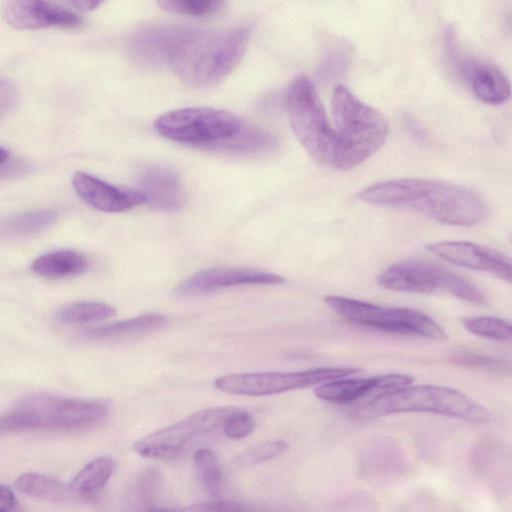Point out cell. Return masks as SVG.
<instances>
[{"instance_id": "8fae6325", "label": "cell", "mask_w": 512, "mask_h": 512, "mask_svg": "<svg viewBox=\"0 0 512 512\" xmlns=\"http://www.w3.org/2000/svg\"><path fill=\"white\" fill-rule=\"evenodd\" d=\"M235 407H212L163 427L133 444L138 455L160 460L177 457L196 438L222 429Z\"/></svg>"}, {"instance_id": "8d00e7d4", "label": "cell", "mask_w": 512, "mask_h": 512, "mask_svg": "<svg viewBox=\"0 0 512 512\" xmlns=\"http://www.w3.org/2000/svg\"><path fill=\"white\" fill-rule=\"evenodd\" d=\"M9 158V154L8 152L3 149L2 147H0V165L5 163Z\"/></svg>"}, {"instance_id": "cb8c5ba5", "label": "cell", "mask_w": 512, "mask_h": 512, "mask_svg": "<svg viewBox=\"0 0 512 512\" xmlns=\"http://www.w3.org/2000/svg\"><path fill=\"white\" fill-rule=\"evenodd\" d=\"M18 491L52 502L72 500L69 484L34 472L21 474L15 481Z\"/></svg>"}, {"instance_id": "d4e9b609", "label": "cell", "mask_w": 512, "mask_h": 512, "mask_svg": "<svg viewBox=\"0 0 512 512\" xmlns=\"http://www.w3.org/2000/svg\"><path fill=\"white\" fill-rule=\"evenodd\" d=\"M275 144V138L269 133L254 127L242 126L237 134L215 145L219 150L255 153L270 150Z\"/></svg>"}, {"instance_id": "2e32d148", "label": "cell", "mask_w": 512, "mask_h": 512, "mask_svg": "<svg viewBox=\"0 0 512 512\" xmlns=\"http://www.w3.org/2000/svg\"><path fill=\"white\" fill-rule=\"evenodd\" d=\"M1 12L8 25L21 30L71 29L83 23L74 11L47 1H5Z\"/></svg>"}, {"instance_id": "484cf974", "label": "cell", "mask_w": 512, "mask_h": 512, "mask_svg": "<svg viewBox=\"0 0 512 512\" xmlns=\"http://www.w3.org/2000/svg\"><path fill=\"white\" fill-rule=\"evenodd\" d=\"M113 306L99 301H80L62 308L58 319L67 324L100 322L116 315Z\"/></svg>"}, {"instance_id": "9c48e42d", "label": "cell", "mask_w": 512, "mask_h": 512, "mask_svg": "<svg viewBox=\"0 0 512 512\" xmlns=\"http://www.w3.org/2000/svg\"><path fill=\"white\" fill-rule=\"evenodd\" d=\"M242 126L241 120L234 114L209 107L169 111L159 116L154 123L155 130L167 139L208 145L231 138Z\"/></svg>"}, {"instance_id": "4dcf8cb0", "label": "cell", "mask_w": 512, "mask_h": 512, "mask_svg": "<svg viewBox=\"0 0 512 512\" xmlns=\"http://www.w3.org/2000/svg\"><path fill=\"white\" fill-rule=\"evenodd\" d=\"M255 426V419L249 412L235 407L225 420L222 431L230 439H243L254 431Z\"/></svg>"}, {"instance_id": "d6a6232c", "label": "cell", "mask_w": 512, "mask_h": 512, "mask_svg": "<svg viewBox=\"0 0 512 512\" xmlns=\"http://www.w3.org/2000/svg\"><path fill=\"white\" fill-rule=\"evenodd\" d=\"M178 512H246L245 507L231 501H210L177 509Z\"/></svg>"}, {"instance_id": "44dd1931", "label": "cell", "mask_w": 512, "mask_h": 512, "mask_svg": "<svg viewBox=\"0 0 512 512\" xmlns=\"http://www.w3.org/2000/svg\"><path fill=\"white\" fill-rule=\"evenodd\" d=\"M116 469V461L110 456H101L86 464L69 483L72 499L95 502Z\"/></svg>"}, {"instance_id": "7c38bea8", "label": "cell", "mask_w": 512, "mask_h": 512, "mask_svg": "<svg viewBox=\"0 0 512 512\" xmlns=\"http://www.w3.org/2000/svg\"><path fill=\"white\" fill-rule=\"evenodd\" d=\"M445 49L452 65L466 79L473 94L480 101L499 105L510 98L511 86L504 72L493 64L473 60L463 55L453 27L446 31Z\"/></svg>"}, {"instance_id": "4fadbf2b", "label": "cell", "mask_w": 512, "mask_h": 512, "mask_svg": "<svg viewBox=\"0 0 512 512\" xmlns=\"http://www.w3.org/2000/svg\"><path fill=\"white\" fill-rule=\"evenodd\" d=\"M285 283L281 275L267 271L217 267L199 271L180 282L174 289L173 295L187 298L209 294L220 289L241 285H280Z\"/></svg>"}, {"instance_id": "836d02e7", "label": "cell", "mask_w": 512, "mask_h": 512, "mask_svg": "<svg viewBox=\"0 0 512 512\" xmlns=\"http://www.w3.org/2000/svg\"><path fill=\"white\" fill-rule=\"evenodd\" d=\"M16 99L17 92L14 85L5 79H0V118L14 107Z\"/></svg>"}, {"instance_id": "6da1fadb", "label": "cell", "mask_w": 512, "mask_h": 512, "mask_svg": "<svg viewBox=\"0 0 512 512\" xmlns=\"http://www.w3.org/2000/svg\"><path fill=\"white\" fill-rule=\"evenodd\" d=\"M357 197L372 205L410 210L449 225L471 226L487 214L484 201L473 190L433 179L381 181L362 189Z\"/></svg>"}, {"instance_id": "5bb4252c", "label": "cell", "mask_w": 512, "mask_h": 512, "mask_svg": "<svg viewBox=\"0 0 512 512\" xmlns=\"http://www.w3.org/2000/svg\"><path fill=\"white\" fill-rule=\"evenodd\" d=\"M413 378L403 374H385L361 379H335L318 385L314 394L321 400L359 406L391 391L409 386Z\"/></svg>"}, {"instance_id": "603a6c76", "label": "cell", "mask_w": 512, "mask_h": 512, "mask_svg": "<svg viewBox=\"0 0 512 512\" xmlns=\"http://www.w3.org/2000/svg\"><path fill=\"white\" fill-rule=\"evenodd\" d=\"M57 220L52 209H35L0 218V240L22 239L42 233Z\"/></svg>"}, {"instance_id": "ac0fdd59", "label": "cell", "mask_w": 512, "mask_h": 512, "mask_svg": "<svg viewBox=\"0 0 512 512\" xmlns=\"http://www.w3.org/2000/svg\"><path fill=\"white\" fill-rule=\"evenodd\" d=\"M138 183L144 202L155 209L174 211L185 203L181 182L170 168L149 165L141 170Z\"/></svg>"}, {"instance_id": "5b68a950", "label": "cell", "mask_w": 512, "mask_h": 512, "mask_svg": "<svg viewBox=\"0 0 512 512\" xmlns=\"http://www.w3.org/2000/svg\"><path fill=\"white\" fill-rule=\"evenodd\" d=\"M108 406L101 401L51 394L24 397L9 413L0 416V434L29 430H78L101 422Z\"/></svg>"}, {"instance_id": "30bf717a", "label": "cell", "mask_w": 512, "mask_h": 512, "mask_svg": "<svg viewBox=\"0 0 512 512\" xmlns=\"http://www.w3.org/2000/svg\"><path fill=\"white\" fill-rule=\"evenodd\" d=\"M358 371L355 368L324 367L297 372L235 373L217 378L214 386L229 394L267 396L315 386Z\"/></svg>"}, {"instance_id": "7402d4cb", "label": "cell", "mask_w": 512, "mask_h": 512, "mask_svg": "<svg viewBox=\"0 0 512 512\" xmlns=\"http://www.w3.org/2000/svg\"><path fill=\"white\" fill-rule=\"evenodd\" d=\"M89 268L85 255L74 250L52 251L36 258L31 271L45 279L58 280L83 274Z\"/></svg>"}, {"instance_id": "3957f363", "label": "cell", "mask_w": 512, "mask_h": 512, "mask_svg": "<svg viewBox=\"0 0 512 512\" xmlns=\"http://www.w3.org/2000/svg\"><path fill=\"white\" fill-rule=\"evenodd\" d=\"M331 112L336 137L333 168H354L385 143L389 127L384 115L343 85L332 92Z\"/></svg>"}, {"instance_id": "1f68e13d", "label": "cell", "mask_w": 512, "mask_h": 512, "mask_svg": "<svg viewBox=\"0 0 512 512\" xmlns=\"http://www.w3.org/2000/svg\"><path fill=\"white\" fill-rule=\"evenodd\" d=\"M455 362L460 365L485 369L493 372H503L506 370L507 365L499 360L486 355L475 354L471 352H458L453 356Z\"/></svg>"}, {"instance_id": "4316f807", "label": "cell", "mask_w": 512, "mask_h": 512, "mask_svg": "<svg viewBox=\"0 0 512 512\" xmlns=\"http://www.w3.org/2000/svg\"><path fill=\"white\" fill-rule=\"evenodd\" d=\"M196 471L205 489L217 496L222 482V469L218 455L209 448H200L194 453Z\"/></svg>"}, {"instance_id": "9a60e30c", "label": "cell", "mask_w": 512, "mask_h": 512, "mask_svg": "<svg viewBox=\"0 0 512 512\" xmlns=\"http://www.w3.org/2000/svg\"><path fill=\"white\" fill-rule=\"evenodd\" d=\"M427 248L450 263L490 272L511 283V259L501 251L468 241H440L429 244Z\"/></svg>"}, {"instance_id": "e0dca14e", "label": "cell", "mask_w": 512, "mask_h": 512, "mask_svg": "<svg viewBox=\"0 0 512 512\" xmlns=\"http://www.w3.org/2000/svg\"><path fill=\"white\" fill-rule=\"evenodd\" d=\"M72 186L85 203L103 212H124L144 203L139 191L119 188L81 171L73 174Z\"/></svg>"}, {"instance_id": "8992f818", "label": "cell", "mask_w": 512, "mask_h": 512, "mask_svg": "<svg viewBox=\"0 0 512 512\" xmlns=\"http://www.w3.org/2000/svg\"><path fill=\"white\" fill-rule=\"evenodd\" d=\"M287 111L292 130L309 156L332 167L335 132L315 86L306 76L295 78L289 85Z\"/></svg>"}, {"instance_id": "74e56055", "label": "cell", "mask_w": 512, "mask_h": 512, "mask_svg": "<svg viewBox=\"0 0 512 512\" xmlns=\"http://www.w3.org/2000/svg\"><path fill=\"white\" fill-rule=\"evenodd\" d=\"M147 512H178L177 509H173V508H154V509H151Z\"/></svg>"}, {"instance_id": "ffe728a7", "label": "cell", "mask_w": 512, "mask_h": 512, "mask_svg": "<svg viewBox=\"0 0 512 512\" xmlns=\"http://www.w3.org/2000/svg\"><path fill=\"white\" fill-rule=\"evenodd\" d=\"M169 318L161 313L150 312L126 320L96 326L82 331L89 340L111 341L134 338L159 331L167 326Z\"/></svg>"}, {"instance_id": "f546056e", "label": "cell", "mask_w": 512, "mask_h": 512, "mask_svg": "<svg viewBox=\"0 0 512 512\" xmlns=\"http://www.w3.org/2000/svg\"><path fill=\"white\" fill-rule=\"evenodd\" d=\"M157 4L161 9L170 13L202 17L218 12L224 2L214 0H161Z\"/></svg>"}, {"instance_id": "83f0119b", "label": "cell", "mask_w": 512, "mask_h": 512, "mask_svg": "<svg viewBox=\"0 0 512 512\" xmlns=\"http://www.w3.org/2000/svg\"><path fill=\"white\" fill-rule=\"evenodd\" d=\"M461 322L466 330L479 337L497 341L511 340V324L505 319L477 316L462 318Z\"/></svg>"}, {"instance_id": "277c9868", "label": "cell", "mask_w": 512, "mask_h": 512, "mask_svg": "<svg viewBox=\"0 0 512 512\" xmlns=\"http://www.w3.org/2000/svg\"><path fill=\"white\" fill-rule=\"evenodd\" d=\"M407 412L434 413L474 423H487L492 419L488 409L464 393L437 385H409L382 394L352 407L350 415L365 421Z\"/></svg>"}, {"instance_id": "d590c367", "label": "cell", "mask_w": 512, "mask_h": 512, "mask_svg": "<svg viewBox=\"0 0 512 512\" xmlns=\"http://www.w3.org/2000/svg\"><path fill=\"white\" fill-rule=\"evenodd\" d=\"M70 4L82 11H90V10H94L95 8L100 6L102 4V2L84 0V1H73Z\"/></svg>"}, {"instance_id": "7a4b0ae2", "label": "cell", "mask_w": 512, "mask_h": 512, "mask_svg": "<svg viewBox=\"0 0 512 512\" xmlns=\"http://www.w3.org/2000/svg\"><path fill=\"white\" fill-rule=\"evenodd\" d=\"M250 38L247 26L217 29L182 27L167 65L186 84L212 87L241 61Z\"/></svg>"}, {"instance_id": "e575fe53", "label": "cell", "mask_w": 512, "mask_h": 512, "mask_svg": "<svg viewBox=\"0 0 512 512\" xmlns=\"http://www.w3.org/2000/svg\"><path fill=\"white\" fill-rule=\"evenodd\" d=\"M0 512H19L18 501L10 487L0 484Z\"/></svg>"}, {"instance_id": "52a82bcc", "label": "cell", "mask_w": 512, "mask_h": 512, "mask_svg": "<svg viewBox=\"0 0 512 512\" xmlns=\"http://www.w3.org/2000/svg\"><path fill=\"white\" fill-rule=\"evenodd\" d=\"M323 300L333 312L358 325L433 340L447 338L445 330L435 320L414 309L384 307L335 295H326Z\"/></svg>"}, {"instance_id": "ba28073f", "label": "cell", "mask_w": 512, "mask_h": 512, "mask_svg": "<svg viewBox=\"0 0 512 512\" xmlns=\"http://www.w3.org/2000/svg\"><path fill=\"white\" fill-rule=\"evenodd\" d=\"M388 290L411 293H446L477 305L486 299L472 283L430 261L410 259L387 267L377 279Z\"/></svg>"}, {"instance_id": "f1b7e54d", "label": "cell", "mask_w": 512, "mask_h": 512, "mask_svg": "<svg viewBox=\"0 0 512 512\" xmlns=\"http://www.w3.org/2000/svg\"><path fill=\"white\" fill-rule=\"evenodd\" d=\"M289 448L286 441L272 440L258 443L238 454L233 461L237 468H248L272 460Z\"/></svg>"}, {"instance_id": "d6986e66", "label": "cell", "mask_w": 512, "mask_h": 512, "mask_svg": "<svg viewBox=\"0 0 512 512\" xmlns=\"http://www.w3.org/2000/svg\"><path fill=\"white\" fill-rule=\"evenodd\" d=\"M181 29L179 26H157L141 30L129 41L130 54L141 64L167 65Z\"/></svg>"}]
</instances>
